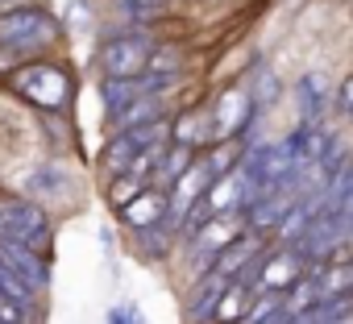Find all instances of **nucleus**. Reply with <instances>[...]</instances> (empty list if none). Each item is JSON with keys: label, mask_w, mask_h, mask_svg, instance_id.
<instances>
[{"label": "nucleus", "mask_w": 353, "mask_h": 324, "mask_svg": "<svg viewBox=\"0 0 353 324\" xmlns=\"http://www.w3.org/2000/svg\"><path fill=\"white\" fill-rule=\"evenodd\" d=\"M121 221L129 225V229H154V225H166V196L162 192H154V188H145V192H137L129 204H121Z\"/></svg>", "instance_id": "nucleus-8"}, {"label": "nucleus", "mask_w": 353, "mask_h": 324, "mask_svg": "<svg viewBox=\"0 0 353 324\" xmlns=\"http://www.w3.org/2000/svg\"><path fill=\"white\" fill-rule=\"evenodd\" d=\"M0 262H5L34 295L50 283V274H46V262H42V254H30V250H21V245H13V241H0Z\"/></svg>", "instance_id": "nucleus-7"}, {"label": "nucleus", "mask_w": 353, "mask_h": 324, "mask_svg": "<svg viewBox=\"0 0 353 324\" xmlns=\"http://www.w3.org/2000/svg\"><path fill=\"white\" fill-rule=\"evenodd\" d=\"M0 241H13L30 254H42L46 241H50V225H46V212L34 208V204H0Z\"/></svg>", "instance_id": "nucleus-1"}, {"label": "nucleus", "mask_w": 353, "mask_h": 324, "mask_svg": "<svg viewBox=\"0 0 353 324\" xmlns=\"http://www.w3.org/2000/svg\"><path fill=\"white\" fill-rule=\"evenodd\" d=\"M336 104H341V112L345 117H353V71L341 79V88H336Z\"/></svg>", "instance_id": "nucleus-17"}, {"label": "nucleus", "mask_w": 353, "mask_h": 324, "mask_svg": "<svg viewBox=\"0 0 353 324\" xmlns=\"http://www.w3.org/2000/svg\"><path fill=\"white\" fill-rule=\"evenodd\" d=\"M170 237H174V233H170L166 225H154V229H141V233H137V250H141L145 258H162V254L170 250Z\"/></svg>", "instance_id": "nucleus-15"}, {"label": "nucleus", "mask_w": 353, "mask_h": 324, "mask_svg": "<svg viewBox=\"0 0 353 324\" xmlns=\"http://www.w3.org/2000/svg\"><path fill=\"white\" fill-rule=\"evenodd\" d=\"M258 254H262V241H258L254 233H241V237H237V241L216 258V262H212V274H221V279H229V283H233V279H237L254 258H258Z\"/></svg>", "instance_id": "nucleus-10"}, {"label": "nucleus", "mask_w": 353, "mask_h": 324, "mask_svg": "<svg viewBox=\"0 0 353 324\" xmlns=\"http://www.w3.org/2000/svg\"><path fill=\"white\" fill-rule=\"evenodd\" d=\"M295 96H299V125H316L320 112H324L328 100H332V92H328V83H324L320 75H299Z\"/></svg>", "instance_id": "nucleus-11"}, {"label": "nucleus", "mask_w": 353, "mask_h": 324, "mask_svg": "<svg viewBox=\"0 0 353 324\" xmlns=\"http://www.w3.org/2000/svg\"><path fill=\"white\" fill-rule=\"evenodd\" d=\"M303 274H307V266L299 262V254H295L291 245H279V250H266V254H262V270H258V287H254V291L287 295Z\"/></svg>", "instance_id": "nucleus-6"}, {"label": "nucleus", "mask_w": 353, "mask_h": 324, "mask_svg": "<svg viewBox=\"0 0 353 324\" xmlns=\"http://www.w3.org/2000/svg\"><path fill=\"white\" fill-rule=\"evenodd\" d=\"M50 38H54V21L34 5L0 13V42L5 46H46Z\"/></svg>", "instance_id": "nucleus-5"}, {"label": "nucleus", "mask_w": 353, "mask_h": 324, "mask_svg": "<svg viewBox=\"0 0 353 324\" xmlns=\"http://www.w3.org/2000/svg\"><path fill=\"white\" fill-rule=\"evenodd\" d=\"M162 117H166L162 96H150V100H137V104H129L125 112H117V117H112V125H117V133H125V129L154 125V121H162Z\"/></svg>", "instance_id": "nucleus-12"}, {"label": "nucleus", "mask_w": 353, "mask_h": 324, "mask_svg": "<svg viewBox=\"0 0 353 324\" xmlns=\"http://www.w3.org/2000/svg\"><path fill=\"white\" fill-rule=\"evenodd\" d=\"M108 324H129V303H117V307L108 312Z\"/></svg>", "instance_id": "nucleus-18"}, {"label": "nucleus", "mask_w": 353, "mask_h": 324, "mask_svg": "<svg viewBox=\"0 0 353 324\" xmlns=\"http://www.w3.org/2000/svg\"><path fill=\"white\" fill-rule=\"evenodd\" d=\"M150 54H154V38H145V34H121V38H112L100 50L104 79H133V75H141L150 67Z\"/></svg>", "instance_id": "nucleus-3"}, {"label": "nucleus", "mask_w": 353, "mask_h": 324, "mask_svg": "<svg viewBox=\"0 0 353 324\" xmlns=\"http://www.w3.org/2000/svg\"><path fill=\"white\" fill-rule=\"evenodd\" d=\"M13 88H17V96L34 100L38 108H50V112H59V108L67 104V96H71V79H67L59 67H50V63H30V67H21V71L13 75Z\"/></svg>", "instance_id": "nucleus-2"}, {"label": "nucleus", "mask_w": 353, "mask_h": 324, "mask_svg": "<svg viewBox=\"0 0 353 324\" xmlns=\"http://www.w3.org/2000/svg\"><path fill=\"white\" fill-rule=\"evenodd\" d=\"M129 324H145V316H141V307H137V303H129Z\"/></svg>", "instance_id": "nucleus-20"}, {"label": "nucleus", "mask_w": 353, "mask_h": 324, "mask_svg": "<svg viewBox=\"0 0 353 324\" xmlns=\"http://www.w3.org/2000/svg\"><path fill=\"white\" fill-rule=\"evenodd\" d=\"M208 117H212V137H216V141H241V137L254 129V121H258V108H254V100H250V88L225 92Z\"/></svg>", "instance_id": "nucleus-4"}, {"label": "nucleus", "mask_w": 353, "mask_h": 324, "mask_svg": "<svg viewBox=\"0 0 353 324\" xmlns=\"http://www.w3.org/2000/svg\"><path fill=\"white\" fill-rule=\"evenodd\" d=\"M26 192L30 196H42V200H63V196H71V179L59 167H42V171H34L26 179Z\"/></svg>", "instance_id": "nucleus-13"}, {"label": "nucleus", "mask_w": 353, "mask_h": 324, "mask_svg": "<svg viewBox=\"0 0 353 324\" xmlns=\"http://www.w3.org/2000/svg\"><path fill=\"white\" fill-rule=\"evenodd\" d=\"M229 291V279H221V274H200V283H196V291L188 295V320L192 324H212V316H216V303H221V295Z\"/></svg>", "instance_id": "nucleus-9"}, {"label": "nucleus", "mask_w": 353, "mask_h": 324, "mask_svg": "<svg viewBox=\"0 0 353 324\" xmlns=\"http://www.w3.org/2000/svg\"><path fill=\"white\" fill-rule=\"evenodd\" d=\"M279 96H283V88H279L274 71H270V67H258V71H254V92H250L254 108H258V112H262V108H274Z\"/></svg>", "instance_id": "nucleus-14"}, {"label": "nucleus", "mask_w": 353, "mask_h": 324, "mask_svg": "<svg viewBox=\"0 0 353 324\" xmlns=\"http://www.w3.org/2000/svg\"><path fill=\"white\" fill-rule=\"evenodd\" d=\"M258 324H291V312H287V307H279L274 316H266V320H258Z\"/></svg>", "instance_id": "nucleus-19"}, {"label": "nucleus", "mask_w": 353, "mask_h": 324, "mask_svg": "<svg viewBox=\"0 0 353 324\" xmlns=\"http://www.w3.org/2000/svg\"><path fill=\"white\" fill-rule=\"evenodd\" d=\"M0 5H9V0H0Z\"/></svg>", "instance_id": "nucleus-21"}, {"label": "nucleus", "mask_w": 353, "mask_h": 324, "mask_svg": "<svg viewBox=\"0 0 353 324\" xmlns=\"http://www.w3.org/2000/svg\"><path fill=\"white\" fill-rule=\"evenodd\" d=\"M117 5L129 13V17H158L166 9V0H117Z\"/></svg>", "instance_id": "nucleus-16"}]
</instances>
